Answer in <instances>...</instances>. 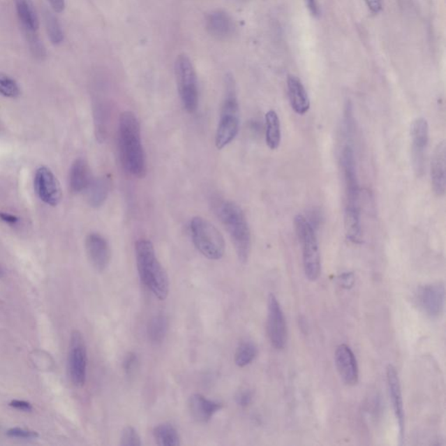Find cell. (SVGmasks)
Instances as JSON below:
<instances>
[{
  "instance_id": "cell-35",
  "label": "cell",
  "mask_w": 446,
  "mask_h": 446,
  "mask_svg": "<svg viewBox=\"0 0 446 446\" xmlns=\"http://www.w3.org/2000/svg\"><path fill=\"white\" fill-rule=\"evenodd\" d=\"M253 392L251 389H241V391L239 392L235 396V401L239 406L242 407V408H246L248 407L253 401Z\"/></svg>"
},
{
  "instance_id": "cell-36",
  "label": "cell",
  "mask_w": 446,
  "mask_h": 446,
  "mask_svg": "<svg viewBox=\"0 0 446 446\" xmlns=\"http://www.w3.org/2000/svg\"><path fill=\"white\" fill-rule=\"evenodd\" d=\"M336 283L343 289L350 290L355 284V275L352 272H344L336 277Z\"/></svg>"
},
{
  "instance_id": "cell-31",
  "label": "cell",
  "mask_w": 446,
  "mask_h": 446,
  "mask_svg": "<svg viewBox=\"0 0 446 446\" xmlns=\"http://www.w3.org/2000/svg\"><path fill=\"white\" fill-rule=\"evenodd\" d=\"M29 45L30 51L35 58L43 59L47 55L43 43L38 36L37 31H23Z\"/></svg>"
},
{
  "instance_id": "cell-20",
  "label": "cell",
  "mask_w": 446,
  "mask_h": 446,
  "mask_svg": "<svg viewBox=\"0 0 446 446\" xmlns=\"http://www.w3.org/2000/svg\"><path fill=\"white\" fill-rule=\"evenodd\" d=\"M287 90L292 110L298 115L307 114L311 108V101L301 80L292 75L288 76Z\"/></svg>"
},
{
  "instance_id": "cell-1",
  "label": "cell",
  "mask_w": 446,
  "mask_h": 446,
  "mask_svg": "<svg viewBox=\"0 0 446 446\" xmlns=\"http://www.w3.org/2000/svg\"><path fill=\"white\" fill-rule=\"evenodd\" d=\"M118 146L121 163L126 173L135 178H144L147 174V158L142 140V130L138 118L131 111L119 116Z\"/></svg>"
},
{
  "instance_id": "cell-26",
  "label": "cell",
  "mask_w": 446,
  "mask_h": 446,
  "mask_svg": "<svg viewBox=\"0 0 446 446\" xmlns=\"http://www.w3.org/2000/svg\"><path fill=\"white\" fill-rule=\"evenodd\" d=\"M168 332V320L163 315L154 317L147 325V336L151 343L159 344L163 342Z\"/></svg>"
},
{
  "instance_id": "cell-2",
  "label": "cell",
  "mask_w": 446,
  "mask_h": 446,
  "mask_svg": "<svg viewBox=\"0 0 446 446\" xmlns=\"http://www.w3.org/2000/svg\"><path fill=\"white\" fill-rule=\"evenodd\" d=\"M137 269L142 283L161 301L170 293V280L166 270L158 260L153 242L140 239L135 242Z\"/></svg>"
},
{
  "instance_id": "cell-25",
  "label": "cell",
  "mask_w": 446,
  "mask_h": 446,
  "mask_svg": "<svg viewBox=\"0 0 446 446\" xmlns=\"http://www.w3.org/2000/svg\"><path fill=\"white\" fill-rule=\"evenodd\" d=\"M153 435L156 444L161 446L181 445V438L177 428L170 423L158 424L154 427Z\"/></svg>"
},
{
  "instance_id": "cell-18",
  "label": "cell",
  "mask_w": 446,
  "mask_h": 446,
  "mask_svg": "<svg viewBox=\"0 0 446 446\" xmlns=\"http://www.w3.org/2000/svg\"><path fill=\"white\" fill-rule=\"evenodd\" d=\"M446 145L442 140L435 147L431 161V181L434 194L441 198L446 191Z\"/></svg>"
},
{
  "instance_id": "cell-34",
  "label": "cell",
  "mask_w": 446,
  "mask_h": 446,
  "mask_svg": "<svg viewBox=\"0 0 446 446\" xmlns=\"http://www.w3.org/2000/svg\"><path fill=\"white\" fill-rule=\"evenodd\" d=\"M139 359L137 355L133 352H130L126 355L123 361V370L125 373L129 377L135 373L136 369L138 368Z\"/></svg>"
},
{
  "instance_id": "cell-9",
  "label": "cell",
  "mask_w": 446,
  "mask_h": 446,
  "mask_svg": "<svg viewBox=\"0 0 446 446\" xmlns=\"http://www.w3.org/2000/svg\"><path fill=\"white\" fill-rule=\"evenodd\" d=\"M87 352L85 340L78 331L73 332L70 340L68 372L70 380L77 387L85 385L87 379Z\"/></svg>"
},
{
  "instance_id": "cell-14",
  "label": "cell",
  "mask_w": 446,
  "mask_h": 446,
  "mask_svg": "<svg viewBox=\"0 0 446 446\" xmlns=\"http://www.w3.org/2000/svg\"><path fill=\"white\" fill-rule=\"evenodd\" d=\"M87 258L97 272H103L110 265L111 249L106 238L99 233H90L85 241Z\"/></svg>"
},
{
  "instance_id": "cell-42",
  "label": "cell",
  "mask_w": 446,
  "mask_h": 446,
  "mask_svg": "<svg viewBox=\"0 0 446 446\" xmlns=\"http://www.w3.org/2000/svg\"><path fill=\"white\" fill-rule=\"evenodd\" d=\"M3 275V270L1 269V267H0V277H2Z\"/></svg>"
},
{
  "instance_id": "cell-24",
  "label": "cell",
  "mask_w": 446,
  "mask_h": 446,
  "mask_svg": "<svg viewBox=\"0 0 446 446\" xmlns=\"http://www.w3.org/2000/svg\"><path fill=\"white\" fill-rule=\"evenodd\" d=\"M265 139L269 149L276 150L280 147L282 129L279 116L275 110H269L265 115Z\"/></svg>"
},
{
  "instance_id": "cell-4",
  "label": "cell",
  "mask_w": 446,
  "mask_h": 446,
  "mask_svg": "<svg viewBox=\"0 0 446 446\" xmlns=\"http://www.w3.org/2000/svg\"><path fill=\"white\" fill-rule=\"evenodd\" d=\"M240 128V106L235 80L231 75L225 77V94L220 119L216 133V146L222 150L233 142Z\"/></svg>"
},
{
  "instance_id": "cell-6",
  "label": "cell",
  "mask_w": 446,
  "mask_h": 446,
  "mask_svg": "<svg viewBox=\"0 0 446 446\" xmlns=\"http://www.w3.org/2000/svg\"><path fill=\"white\" fill-rule=\"evenodd\" d=\"M298 241L303 248V263L305 276L314 282L320 276L321 256L317 235L306 217L297 215L294 221Z\"/></svg>"
},
{
  "instance_id": "cell-19",
  "label": "cell",
  "mask_w": 446,
  "mask_h": 446,
  "mask_svg": "<svg viewBox=\"0 0 446 446\" xmlns=\"http://www.w3.org/2000/svg\"><path fill=\"white\" fill-rule=\"evenodd\" d=\"M223 407V403L207 399L201 394L192 395L188 400L189 413L198 423H208Z\"/></svg>"
},
{
  "instance_id": "cell-11",
  "label": "cell",
  "mask_w": 446,
  "mask_h": 446,
  "mask_svg": "<svg viewBox=\"0 0 446 446\" xmlns=\"http://www.w3.org/2000/svg\"><path fill=\"white\" fill-rule=\"evenodd\" d=\"M267 332L272 345L276 350H283L286 345L288 331L285 317L275 295L268 298V318Z\"/></svg>"
},
{
  "instance_id": "cell-33",
  "label": "cell",
  "mask_w": 446,
  "mask_h": 446,
  "mask_svg": "<svg viewBox=\"0 0 446 446\" xmlns=\"http://www.w3.org/2000/svg\"><path fill=\"white\" fill-rule=\"evenodd\" d=\"M7 436L14 438H24V440H34L38 437L34 431L23 429V428L13 427L6 431Z\"/></svg>"
},
{
  "instance_id": "cell-17",
  "label": "cell",
  "mask_w": 446,
  "mask_h": 446,
  "mask_svg": "<svg viewBox=\"0 0 446 446\" xmlns=\"http://www.w3.org/2000/svg\"><path fill=\"white\" fill-rule=\"evenodd\" d=\"M205 27L210 36L220 41L230 40L237 30L233 17L223 10H215L207 14Z\"/></svg>"
},
{
  "instance_id": "cell-29",
  "label": "cell",
  "mask_w": 446,
  "mask_h": 446,
  "mask_svg": "<svg viewBox=\"0 0 446 446\" xmlns=\"http://www.w3.org/2000/svg\"><path fill=\"white\" fill-rule=\"evenodd\" d=\"M110 112L106 105L98 103L94 111V122H96V138L99 142H103L107 138Z\"/></svg>"
},
{
  "instance_id": "cell-39",
  "label": "cell",
  "mask_w": 446,
  "mask_h": 446,
  "mask_svg": "<svg viewBox=\"0 0 446 446\" xmlns=\"http://www.w3.org/2000/svg\"><path fill=\"white\" fill-rule=\"evenodd\" d=\"M54 13H61L66 8L65 0H47Z\"/></svg>"
},
{
  "instance_id": "cell-10",
  "label": "cell",
  "mask_w": 446,
  "mask_h": 446,
  "mask_svg": "<svg viewBox=\"0 0 446 446\" xmlns=\"http://www.w3.org/2000/svg\"><path fill=\"white\" fill-rule=\"evenodd\" d=\"M410 139L414 173L417 177H422L426 170V151L429 143V124L426 119L419 117L414 119L410 126Z\"/></svg>"
},
{
  "instance_id": "cell-7",
  "label": "cell",
  "mask_w": 446,
  "mask_h": 446,
  "mask_svg": "<svg viewBox=\"0 0 446 446\" xmlns=\"http://www.w3.org/2000/svg\"><path fill=\"white\" fill-rule=\"evenodd\" d=\"M191 234L193 244L203 256L209 260H220L225 254V240L215 225L201 216L191 221Z\"/></svg>"
},
{
  "instance_id": "cell-27",
  "label": "cell",
  "mask_w": 446,
  "mask_h": 446,
  "mask_svg": "<svg viewBox=\"0 0 446 446\" xmlns=\"http://www.w3.org/2000/svg\"><path fill=\"white\" fill-rule=\"evenodd\" d=\"M258 349L252 341H242L237 348L235 363L238 367L244 368L251 364L258 357Z\"/></svg>"
},
{
  "instance_id": "cell-12",
  "label": "cell",
  "mask_w": 446,
  "mask_h": 446,
  "mask_svg": "<svg viewBox=\"0 0 446 446\" xmlns=\"http://www.w3.org/2000/svg\"><path fill=\"white\" fill-rule=\"evenodd\" d=\"M417 301L421 310L431 319H438L444 313L445 290L443 283L426 284L420 288Z\"/></svg>"
},
{
  "instance_id": "cell-30",
  "label": "cell",
  "mask_w": 446,
  "mask_h": 446,
  "mask_svg": "<svg viewBox=\"0 0 446 446\" xmlns=\"http://www.w3.org/2000/svg\"><path fill=\"white\" fill-rule=\"evenodd\" d=\"M0 94L6 98H17L20 94V87L16 80L3 73H0Z\"/></svg>"
},
{
  "instance_id": "cell-28",
  "label": "cell",
  "mask_w": 446,
  "mask_h": 446,
  "mask_svg": "<svg viewBox=\"0 0 446 446\" xmlns=\"http://www.w3.org/2000/svg\"><path fill=\"white\" fill-rule=\"evenodd\" d=\"M44 20L45 29H47L48 38H50L52 44L55 45H61L64 41L65 35L57 17L50 10L45 9Z\"/></svg>"
},
{
  "instance_id": "cell-15",
  "label": "cell",
  "mask_w": 446,
  "mask_h": 446,
  "mask_svg": "<svg viewBox=\"0 0 446 446\" xmlns=\"http://www.w3.org/2000/svg\"><path fill=\"white\" fill-rule=\"evenodd\" d=\"M386 378H387L389 399H391L396 422L399 424V440L403 444L406 427L405 409H403L401 385H400L399 373L396 369L392 364L388 365Z\"/></svg>"
},
{
  "instance_id": "cell-41",
  "label": "cell",
  "mask_w": 446,
  "mask_h": 446,
  "mask_svg": "<svg viewBox=\"0 0 446 446\" xmlns=\"http://www.w3.org/2000/svg\"><path fill=\"white\" fill-rule=\"evenodd\" d=\"M0 219L8 224H16L20 221L17 216L3 212L0 213Z\"/></svg>"
},
{
  "instance_id": "cell-3",
  "label": "cell",
  "mask_w": 446,
  "mask_h": 446,
  "mask_svg": "<svg viewBox=\"0 0 446 446\" xmlns=\"http://www.w3.org/2000/svg\"><path fill=\"white\" fill-rule=\"evenodd\" d=\"M216 212L230 235L239 261L247 262L251 252L252 240L244 210L235 202L223 201L217 206Z\"/></svg>"
},
{
  "instance_id": "cell-38",
  "label": "cell",
  "mask_w": 446,
  "mask_h": 446,
  "mask_svg": "<svg viewBox=\"0 0 446 446\" xmlns=\"http://www.w3.org/2000/svg\"><path fill=\"white\" fill-rule=\"evenodd\" d=\"M372 13L378 14L381 12L382 8V0H364Z\"/></svg>"
},
{
  "instance_id": "cell-23",
  "label": "cell",
  "mask_w": 446,
  "mask_h": 446,
  "mask_svg": "<svg viewBox=\"0 0 446 446\" xmlns=\"http://www.w3.org/2000/svg\"><path fill=\"white\" fill-rule=\"evenodd\" d=\"M17 17L23 31H38L40 20L31 0H14Z\"/></svg>"
},
{
  "instance_id": "cell-37",
  "label": "cell",
  "mask_w": 446,
  "mask_h": 446,
  "mask_svg": "<svg viewBox=\"0 0 446 446\" xmlns=\"http://www.w3.org/2000/svg\"><path fill=\"white\" fill-rule=\"evenodd\" d=\"M9 406L14 409L22 410L24 412H31L33 410V406H31L29 402L24 401V400L14 399L10 402Z\"/></svg>"
},
{
  "instance_id": "cell-40",
  "label": "cell",
  "mask_w": 446,
  "mask_h": 446,
  "mask_svg": "<svg viewBox=\"0 0 446 446\" xmlns=\"http://www.w3.org/2000/svg\"><path fill=\"white\" fill-rule=\"evenodd\" d=\"M305 1H306L308 9L310 10L312 15L315 17L319 16L320 10H319L318 0H305Z\"/></svg>"
},
{
  "instance_id": "cell-8",
  "label": "cell",
  "mask_w": 446,
  "mask_h": 446,
  "mask_svg": "<svg viewBox=\"0 0 446 446\" xmlns=\"http://www.w3.org/2000/svg\"><path fill=\"white\" fill-rule=\"evenodd\" d=\"M174 75L182 106L188 114H194L198 111L199 104L198 82L194 66L188 55L177 56L174 62Z\"/></svg>"
},
{
  "instance_id": "cell-13",
  "label": "cell",
  "mask_w": 446,
  "mask_h": 446,
  "mask_svg": "<svg viewBox=\"0 0 446 446\" xmlns=\"http://www.w3.org/2000/svg\"><path fill=\"white\" fill-rule=\"evenodd\" d=\"M34 188L38 198L47 205L56 206L61 202L62 193L57 178L49 168L41 167L35 174Z\"/></svg>"
},
{
  "instance_id": "cell-16",
  "label": "cell",
  "mask_w": 446,
  "mask_h": 446,
  "mask_svg": "<svg viewBox=\"0 0 446 446\" xmlns=\"http://www.w3.org/2000/svg\"><path fill=\"white\" fill-rule=\"evenodd\" d=\"M335 364L337 372L344 384L353 386L359 380V370L356 356L347 344H340L335 352Z\"/></svg>"
},
{
  "instance_id": "cell-32",
  "label": "cell",
  "mask_w": 446,
  "mask_h": 446,
  "mask_svg": "<svg viewBox=\"0 0 446 446\" xmlns=\"http://www.w3.org/2000/svg\"><path fill=\"white\" fill-rule=\"evenodd\" d=\"M119 444L122 446H140L142 445L138 431L132 426H126L123 429Z\"/></svg>"
},
{
  "instance_id": "cell-5",
  "label": "cell",
  "mask_w": 446,
  "mask_h": 446,
  "mask_svg": "<svg viewBox=\"0 0 446 446\" xmlns=\"http://www.w3.org/2000/svg\"><path fill=\"white\" fill-rule=\"evenodd\" d=\"M344 184H345V212L344 223L355 224L361 222L360 186L358 181L356 160L353 147L346 145L341 156Z\"/></svg>"
},
{
  "instance_id": "cell-21",
  "label": "cell",
  "mask_w": 446,
  "mask_h": 446,
  "mask_svg": "<svg viewBox=\"0 0 446 446\" xmlns=\"http://www.w3.org/2000/svg\"><path fill=\"white\" fill-rule=\"evenodd\" d=\"M89 163L83 158H79L73 163L69 173V187L73 193L78 194L86 191L93 181Z\"/></svg>"
},
{
  "instance_id": "cell-22",
  "label": "cell",
  "mask_w": 446,
  "mask_h": 446,
  "mask_svg": "<svg viewBox=\"0 0 446 446\" xmlns=\"http://www.w3.org/2000/svg\"><path fill=\"white\" fill-rule=\"evenodd\" d=\"M112 186L111 178L106 177L93 179L89 188H87V200L92 208L97 209L103 206L107 201Z\"/></svg>"
}]
</instances>
